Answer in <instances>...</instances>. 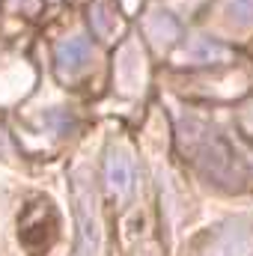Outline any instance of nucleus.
Segmentation results:
<instances>
[{
  "label": "nucleus",
  "mask_w": 253,
  "mask_h": 256,
  "mask_svg": "<svg viewBox=\"0 0 253 256\" xmlns=\"http://www.w3.org/2000/svg\"><path fill=\"white\" fill-rule=\"evenodd\" d=\"M179 149L218 188H224V191H244L248 188V182H250L248 167L238 161V155L230 149V143L212 126H206L200 120H182L179 122Z\"/></svg>",
  "instance_id": "nucleus-1"
},
{
  "label": "nucleus",
  "mask_w": 253,
  "mask_h": 256,
  "mask_svg": "<svg viewBox=\"0 0 253 256\" xmlns=\"http://www.w3.org/2000/svg\"><path fill=\"white\" fill-rule=\"evenodd\" d=\"M72 208H74V224H78V242L74 256H98L102 250V218H98V202L96 188L90 182V173L80 167L72 173Z\"/></svg>",
  "instance_id": "nucleus-2"
},
{
  "label": "nucleus",
  "mask_w": 253,
  "mask_h": 256,
  "mask_svg": "<svg viewBox=\"0 0 253 256\" xmlns=\"http://www.w3.org/2000/svg\"><path fill=\"white\" fill-rule=\"evenodd\" d=\"M200 256H253V224L226 220L206 238Z\"/></svg>",
  "instance_id": "nucleus-3"
},
{
  "label": "nucleus",
  "mask_w": 253,
  "mask_h": 256,
  "mask_svg": "<svg viewBox=\"0 0 253 256\" xmlns=\"http://www.w3.org/2000/svg\"><path fill=\"white\" fill-rule=\"evenodd\" d=\"M137 185V173H134V161L128 158L126 152L110 149L104 158V191L114 202H126L134 194Z\"/></svg>",
  "instance_id": "nucleus-4"
},
{
  "label": "nucleus",
  "mask_w": 253,
  "mask_h": 256,
  "mask_svg": "<svg viewBox=\"0 0 253 256\" xmlns=\"http://www.w3.org/2000/svg\"><path fill=\"white\" fill-rule=\"evenodd\" d=\"M90 54H92V48H90V42L84 36H72V39L57 42V48H54V68H57V74L63 80L74 78L78 72L86 68Z\"/></svg>",
  "instance_id": "nucleus-5"
},
{
  "label": "nucleus",
  "mask_w": 253,
  "mask_h": 256,
  "mask_svg": "<svg viewBox=\"0 0 253 256\" xmlns=\"http://www.w3.org/2000/svg\"><path fill=\"white\" fill-rule=\"evenodd\" d=\"M232 57V51L218 42V39H208V36H196L190 42V48L182 54V63L185 66H220Z\"/></svg>",
  "instance_id": "nucleus-6"
},
{
  "label": "nucleus",
  "mask_w": 253,
  "mask_h": 256,
  "mask_svg": "<svg viewBox=\"0 0 253 256\" xmlns=\"http://www.w3.org/2000/svg\"><path fill=\"white\" fill-rule=\"evenodd\" d=\"M146 36L155 42V48H170L176 39H179V21L170 15V12H149L146 18Z\"/></svg>",
  "instance_id": "nucleus-7"
},
{
  "label": "nucleus",
  "mask_w": 253,
  "mask_h": 256,
  "mask_svg": "<svg viewBox=\"0 0 253 256\" xmlns=\"http://www.w3.org/2000/svg\"><path fill=\"white\" fill-rule=\"evenodd\" d=\"M120 12L110 6V0H96L90 3V27L98 39H114L120 30Z\"/></svg>",
  "instance_id": "nucleus-8"
},
{
  "label": "nucleus",
  "mask_w": 253,
  "mask_h": 256,
  "mask_svg": "<svg viewBox=\"0 0 253 256\" xmlns=\"http://www.w3.org/2000/svg\"><path fill=\"white\" fill-rule=\"evenodd\" d=\"M224 15L236 27H250L253 24V0H226L224 3Z\"/></svg>",
  "instance_id": "nucleus-9"
}]
</instances>
